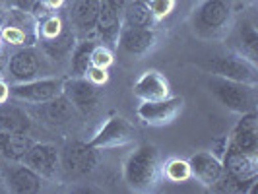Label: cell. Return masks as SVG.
<instances>
[{"instance_id": "cell-1", "label": "cell", "mask_w": 258, "mask_h": 194, "mask_svg": "<svg viewBox=\"0 0 258 194\" xmlns=\"http://www.w3.org/2000/svg\"><path fill=\"white\" fill-rule=\"evenodd\" d=\"M161 159L159 150L150 144L138 146L124 161V182L134 192H150L159 182Z\"/></svg>"}, {"instance_id": "cell-2", "label": "cell", "mask_w": 258, "mask_h": 194, "mask_svg": "<svg viewBox=\"0 0 258 194\" xmlns=\"http://www.w3.org/2000/svg\"><path fill=\"white\" fill-rule=\"evenodd\" d=\"M208 88L212 91V95L216 97V101L231 113L243 115V113L256 111V86H252V84L212 76V80L208 82Z\"/></svg>"}, {"instance_id": "cell-3", "label": "cell", "mask_w": 258, "mask_h": 194, "mask_svg": "<svg viewBox=\"0 0 258 194\" xmlns=\"http://www.w3.org/2000/svg\"><path fill=\"white\" fill-rule=\"evenodd\" d=\"M233 18V0H202L192 14V27L200 37L221 35Z\"/></svg>"}, {"instance_id": "cell-4", "label": "cell", "mask_w": 258, "mask_h": 194, "mask_svg": "<svg viewBox=\"0 0 258 194\" xmlns=\"http://www.w3.org/2000/svg\"><path fill=\"white\" fill-rule=\"evenodd\" d=\"M208 70L214 76L227 78L233 82H243V84H252V86H256L258 82L256 62L248 60L246 56L237 54V52H227V54L214 56L208 62Z\"/></svg>"}, {"instance_id": "cell-5", "label": "cell", "mask_w": 258, "mask_h": 194, "mask_svg": "<svg viewBox=\"0 0 258 194\" xmlns=\"http://www.w3.org/2000/svg\"><path fill=\"white\" fill-rule=\"evenodd\" d=\"M58 95H62V80L58 78L41 76L29 82H20V84L10 86V97L31 105L47 103Z\"/></svg>"}, {"instance_id": "cell-6", "label": "cell", "mask_w": 258, "mask_h": 194, "mask_svg": "<svg viewBox=\"0 0 258 194\" xmlns=\"http://www.w3.org/2000/svg\"><path fill=\"white\" fill-rule=\"evenodd\" d=\"M134 138H136L134 126L124 116L113 115L107 118V122L97 130V134L88 144L95 150H111V148H122L126 144L134 142Z\"/></svg>"}, {"instance_id": "cell-7", "label": "cell", "mask_w": 258, "mask_h": 194, "mask_svg": "<svg viewBox=\"0 0 258 194\" xmlns=\"http://www.w3.org/2000/svg\"><path fill=\"white\" fill-rule=\"evenodd\" d=\"M182 107H184V99L181 95H169L165 99H157V101H142L136 113L140 116V120L150 126H165L181 115Z\"/></svg>"}, {"instance_id": "cell-8", "label": "cell", "mask_w": 258, "mask_h": 194, "mask_svg": "<svg viewBox=\"0 0 258 194\" xmlns=\"http://www.w3.org/2000/svg\"><path fill=\"white\" fill-rule=\"evenodd\" d=\"M62 95L74 105L76 111L84 115L95 111V107L99 105V86L91 84L86 76H72L62 80Z\"/></svg>"}, {"instance_id": "cell-9", "label": "cell", "mask_w": 258, "mask_h": 194, "mask_svg": "<svg viewBox=\"0 0 258 194\" xmlns=\"http://www.w3.org/2000/svg\"><path fill=\"white\" fill-rule=\"evenodd\" d=\"M60 165L72 177H82L91 173L97 165V150L88 142L68 144L60 157Z\"/></svg>"}, {"instance_id": "cell-10", "label": "cell", "mask_w": 258, "mask_h": 194, "mask_svg": "<svg viewBox=\"0 0 258 194\" xmlns=\"http://www.w3.org/2000/svg\"><path fill=\"white\" fill-rule=\"evenodd\" d=\"M22 163L37 171L43 179H54L60 169V154H58L56 146H52V144L35 142Z\"/></svg>"}, {"instance_id": "cell-11", "label": "cell", "mask_w": 258, "mask_h": 194, "mask_svg": "<svg viewBox=\"0 0 258 194\" xmlns=\"http://www.w3.org/2000/svg\"><path fill=\"white\" fill-rule=\"evenodd\" d=\"M221 163H223V173L237 181L258 177V152H243L229 146Z\"/></svg>"}, {"instance_id": "cell-12", "label": "cell", "mask_w": 258, "mask_h": 194, "mask_svg": "<svg viewBox=\"0 0 258 194\" xmlns=\"http://www.w3.org/2000/svg\"><path fill=\"white\" fill-rule=\"evenodd\" d=\"M8 72L14 78L16 84L20 82H29L41 76L43 72V60L33 47H22L20 51H16L8 60Z\"/></svg>"}, {"instance_id": "cell-13", "label": "cell", "mask_w": 258, "mask_h": 194, "mask_svg": "<svg viewBox=\"0 0 258 194\" xmlns=\"http://www.w3.org/2000/svg\"><path fill=\"white\" fill-rule=\"evenodd\" d=\"M188 165H190L192 179H196L202 186H208V188H212L223 175V163L212 152H196L188 159Z\"/></svg>"}, {"instance_id": "cell-14", "label": "cell", "mask_w": 258, "mask_h": 194, "mask_svg": "<svg viewBox=\"0 0 258 194\" xmlns=\"http://www.w3.org/2000/svg\"><path fill=\"white\" fill-rule=\"evenodd\" d=\"M229 146L235 150L243 152H258V115L256 111L243 113L239 122L235 124L231 136H229Z\"/></svg>"}, {"instance_id": "cell-15", "label": "cell", "mask_w": 258, "mask_h": 194, "mask_svg": "<svg viewBox=\"0 0 258 194\" xmlns=\"http://www.w3.org/2000/svg\"><path fill=\"white\" fill-rule=\"evenodd\" d=\"M134 95L140 101H157L171 95L167 78L157 70H146L134 84Z\"/></svg>"}, {"instance_id": "cell-16", "label": "cell", "mask_w": 258, "mask_h": 194, "mask_svg": "<svg viewBox=\"0 0 258 194\" xmlns=\"http://www.w3.org/2000/svg\"><path fill=\"white\" fill-rule=\"evenodd\" d=\"M116 45L128 54H144L155 45V33L152 27H120Z\"/></svg>"}, {"instance_id": "cell-17", "label": "cell", "mask_w": 258, "mask_h": 194, "mask_svg": "<svg viewBox=\"0 0 258 194\" xmlns=\"http://www.w3.org/2000/svg\"><path fill=\"white\" fill-rule=\"evenodd\" d=\"M43 177L37 171H33L31 167H27L26 163L20 167H14L12 171H8L6 175V182H8V190H12L16 194H35L41 192L43 188Z\"/></svg>"}, {"instance_id": "cell-18", "label": "cell", "mask_w": 258, "mask_h": 194, "mask_svg": "<svg viewBox=\"0 0 258 194\" xmlns=\"http://www.w3.org/2000/svg\"><path fill=\"white\" fill-rule=\"evenodd\" d=\"M33 126L31 116L26 109L6 103H0V130L2 132H14V134H29Z\"/></svg>"}, {"instance_id": "cell-19", "label": "cell", "mask_w": 258, "mask_h": 194, "mask_svg": "<svg viewBox=\"0 0 258 194\" xmlns=\"http://www.w3.org/2000/svg\"><path fill=\"white\" fill-rule=\"evenodd\" d=\"M120 27H122L120 14L116 12V10H113L105 0H101L99 16H97V22H95V31H97V35L103 39L107 45H116Z\"/></svg>"}, {"instance_id": "cell-20", "label": "cell", "mask_w": 258, "mask_h": 194, "mask_svg": "<svg viewBox=\"0 0 258 194\" xmlns=\"http://www.w3.org/2000/svg\"><path fill=\"white\" fill-rule=\"evenodd\" d=\"M33 144L35 142L27 134H14V132H2L0 130V155L8 161L22 163Z\"/></svg>"}, {"instance_id": "cell-21", "label": "cell", "mask_w": 258, "mask_h": 194, "mask_svg": "<svg viewBox=\"0 0 258 194\" xmlns=\"http://www.w3.org/2000/svg\"><path fill=\"white\" fill-rule=\"evenodd\" d=\"M41 109H39V115L41 118H45V122L49 124H66L68 120H72L74 116V105L66 99L64 95H58L47 103H39Z\"/></svg>"}, {"instance_id": "cell-22", "label": "cell", "mask_w": 258, "mask_h": 194, "mask_svg": "<svg viewBox=\"0 0 258 194\" xmlns=\"http://www.w3.org/2000/svg\"><path fill=\"white\" fill-rule=\"evenodd\" d=\"M101 0H76L72 8V22L80 31H95V22L99 16Z\"/></svg>"}, {"instance_id": "cell-23", "label": "cell", "mask_w": 258, "mask_h": 194, "mask_svg": "<svg viewBox=\"0 0 258 194\" xmlns=\"http://www.w3.org/2000/svg\"><path fill=\"white\" fill-rule=\"evenodd\" d=\"M41 47H43V52L52 58V60H60L68 56L70 52L74 51L76 47V35L72 33V29L64 27L62 33H58L56 37L52 39H41Z\"/></svg>"}, {"instance_id": "cell-24", "label": "cell", "mask_w": 258, "mask_h": 194, "mask_svg": "<svg viewBox=\"0 0 258 194\" xmlns=\"http://www.w3.org/2000/svg\"><path fill=\"white\" fill-rule=\"evenodd\" d=\"M122 14H124L122 18L124 27H152V24L155 22L148 2L144 0H130Z\"/></svg>"}, {"instance_id": "cell-25", "label": "cell", "mask_w": 258, "mask_h": 194, "mask_svg": "<svg viewBox=\"0 0 258 194\" xmlns=\"http://www.w3.org/2000/svg\"><path fill=\"white\" fill-rule=\"evenodd\" d=\"M161 175L169 182H175V184H181V182H186L192 179L188 161L181 159V157H171V159H167L165 165L161 167Z\"/></svg>"}, {"instance_id": "cell-26", "label": "cell", "mask_w": 258, "mask_h": 194, "mask_svg": "<svg viewBox=\"0 0 258 194\" xmlns=\"http://www.w3.org/2000/svg\"><path fill=\"white\" fill-rule=\"evenodd\" d=\"M95 43L93 41H82L80 45L74 47V51L70 52V62H72V74L74 76H86V70L91 66V51H93Z\"/></svg>"}, {"instance_id": "cell-27", "label": "cell", "mask_w": 258, "mask_h": 194, "mask_svg": "<svg viewBox=\"0 0 258 194\" xmlns=\"http://www.w3.org/2000/svg\"><path fill=\"white\" fill-rule=\"evenodd\" d=\"M241 54L248 60L256 62L258 58V33L252 22H243L241 24Z\"/></svg>"}, {"instance_id": "cell-28", "label": "cell", "mask_w": 258, "mask_h": 194, "mask_svg": "<svg viewBox=\"0 0 258 194\" xmlns=\"http://www.w3.org/2000/svg\"><path fill=\"white\" fill-rule=\"evenodd\" d=\"M62 29H64V22L56 14H49V16L37 20V39L56 37L58 33H62Z\"/></svg>"}, {"instance_id": "cell-29", "label": "cell", "mask_w": 258, "mask_h": 194, "mask_svg": "<svg viewBox=\"0 0 258 194\" xmlns=\"http://www.w3.org/2000/svg\"><path fill=\"white\" fill-rule=\"evenodd\" d=\"M115 62V56H113V51L107 47V45H95L93 51H91V66H99V68H105L109 70Z\"/></svg>"}, {"instance_id": "cell-30", "label": "cell", "mask_w": 258, "mask_h": 194, "mask_svg": "<svg viewBox=\"0 0 258 194\" xmlns=\"http://www.w3.org/2000/svg\"><path fill=\"white\" fill-rule=\"evenodd\" d=\"M148 6H150L154 20H165L169 14L175 10L177 0H150Z\"/></svg>"}, {"instance_id": "cell-31", "label": "cell", "mask_w": 258, "mask_h": 194, "mask_svg": "<svg viewBox=\"0 0 258 194\" xmlns=\"http://www.w3.org/2000/svg\"><path fill=\"white\" fill-rule=\"evenodd\" d=\"M86 78L90 80L91 84H95V86H105L107 82H109V70H105V68H99V66H90L88 70H86Z\"/></svg>"}, {"instance_id": "cell-32", "label": "cell", "mask_w": 258, "mask_h": 194, "mask_svg": "<svg viewBox=\"0 0 258 194\" xmlns=\"http://www.w3.org/2000/svg\"><path fill=\"white\" fill-rule=\"evenodd\" d=\"M229 148V136H220L212 142V154L216 155L218 159H223V155Z\"/></svg>"}, {"instance_id": "cell-33", "label": "cell", "mask_w": 258, "mask_h": 194, "mask_svg": "<svg viewBox=\"0 0 258 194\" xmlns=\"http://www.w3.org/2000/svg\"><path fill=\"white\" fill-rule=\"evenodd\" d=\"M41 6H45L49 12H52V10H58L62 4H64V0H37Z\"/></svg>"}, {"instance_id": "cell-34", "label": "cell", "mask_w": 258, "mask_h": 194, "mask_svg": "<svg viewBox=\"0 0 258 194\" xmlns=\"http://www.w3.org/2000/svg\"><path fill=\"white\" fill-rule=\"evenodd\" d=\"M10 99V86L0 78V103H6Z\"/></svg>"}, {"instance_id": "cell-35", "label": "cell", "mask_w": 258, "mask_h": 194, "mask_svg": "<svg viewBox=\"0 0 258 194\" xmlns=\"http://www.w3.org/2000/svg\"><path fill=\"white\" fill-rule=\"evenodd\" d=\"M105 2H107V4H109L113 10H116V12L120 14L124 8H126V4H128L130 0H105Z\"/></svg>"}, {"instance_id": "cell-36", "label": "cell", "mask_w": 258, "mask_h": 194, "mask_svg": "<svg viewBox=\"0 0 258 194\" xmlns=\"http://www.w3.org/2000/svg\"><path fill=\"white\" fill-rule=\"evenodd\" d=\"M4 66H6V60H4V56H2V54H0V72H2V70H4Z\"/></svg>"}, {"instance_id": "cell-37", "label": "cell", "mask_w": 258, "mask_h": 194, "mask_svg": "<svg viewBox=\"0 0 258 194\" xmlns=\"http://www.w3.org/2000/svg\"><path fill=\"white\" fill-rule=\"evenodd\" d=\"M2 192H6V188H4L2 184H0V194H2Z\"/></svg>"}, {"instance_id": "cell-38", "label": "cell", "mask_w": 258, "mask_h": 194, "mask_svg": "<svg viewBox=\"0 0 258 194\" xmlns=\"http://www.w3.org/2000/svg\"><path fill=\"white\" fill-rule=\"evenodd\" d=\"M243 2H256V0H243Z\"/></svg>"}, {"instance_id": "cell-39", "label": "cell", "mask_w": 258, "mask_h": 194, "mask_svg": "<svg viewBox=\"0 0 258 194\" xmlns=\"http://www.w3.org/2000/svg\"><path fill=\"white\" fill-rule=\"evenodd\" d=\"M0 49H2V37H0Z\"/></svg>"}, {"instance_id": "cell-40", "label": "cell", "mask_w": 258, "mask_h": 194, "mask_svg": "<svg viewBox=\"0 0 258 194\" xmlns=\"http://www.w3.org/2000/svg\"><path fill=\"white\" fill-rule=\"evenodd\" d=\"M0 2H10V0H0Z\"/></svg>"}, {"instance_id": "cell-41", "label": "cell", "mask_w": 258, "mask_h": 194, "mask_svg": "<svg viewBox=\"0 0 258 194\" xmlns=\"http://www.w3.org/2000/svg\"><path fill=\"white\" fill-rule=\"evenodd\" d=\"M144 2H150V0H144Z\"/></svg>"}]
</instances>
